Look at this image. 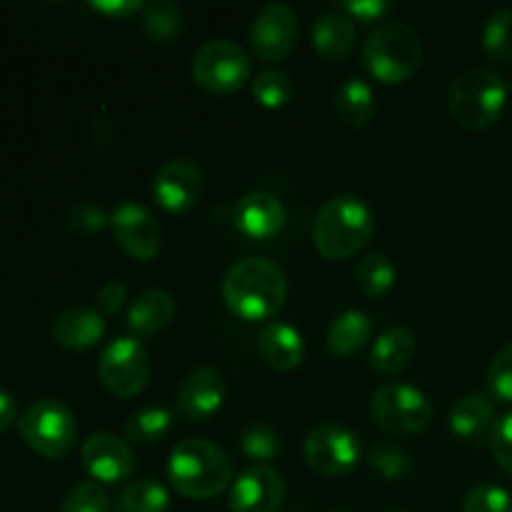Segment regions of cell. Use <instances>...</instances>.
Segmentation results:
<instances>
[{
	"mask_svg": "<svg viewBox=\"0 0 512 512\" xmlns=\"http://www.w3.org/2000/svg\"><path fill=\"white\" fill-rule=\"evenodd\" d=\"M225 305L245 323H270L288 298V278L268 258H243L230 265L220 283Z\"/></svg>",
	"mask_w": 512,
	"mask_h": 512,
	"instance_id": "obj_1",
	"label": "cell"
},
{
	"mask_svg": "<svg viewBox=\"0 0 512 512\" xmlns=\"http://www.w3.org/2000/svg\"><path fill=\"white\" fill-rule=\"evenodd\" d=\"M168 480L183 498L210 500L223 493L233 480V460L210 440L188 438L170 453Z\"/></svg>",
	"mask_w": 512,
	"mask_h": 512,
	"instance_id": "obj_2",
	"label": "cell"
},
{
	"mask_svg": "<svg viewBox=\"0 0 512 512\" xmlns=\"http://www.w3.org/2000/svg\"><path fill=\"white\" fill-rule=\"evenodd\" d=\"M375 233V215L358 195H335L320 205L313 243L325 260H345L363 250Z\"/></svg>",
	"mask_w": 512,
	"mask_h": 512,
	"instance_id": "obj_3",
	"label": "cell"
},
{
	"mask_svg": "<svg viewBox=\"0 0 512 512\" xmlns=\"http://www.w3.org/2000/svg\"><path fill=\"white\" fill-rule=\"evenodd\" d=\"M423 63V40L418 30L400 20L380 23L363 45V65L378 83H408Z\"/></svg>",
	"mask_w": 512,
	"mask_h": 512,
	"instance_id": "obj_4",
	"label": "cell"
},
{
	"mask_svg": "<svg viewBox=\"0 0 512 512\" xmlns=\"http://www.w3.org/2000/svg\"><path fill=\"white\" fill-rule=\"evenodd\" d=\"M505 103H508V85L495 70L470 68L450 85V118L470 133H480L498 123Z\"/></svg>",
	"mask_w": 512,
	"mask_h": 512,
	"instance_id": "obj_5",
	"label": "cell"
},
{
	"mask_svg": "<svg viewBox=\"0 0 512 512\" xmlns=\"http://www.w3.org/2000/svg\"><path fill=\"white\" fill-rule=\"evenodd\" d=\"M18 430L25 445L45 460H63L78 440L73 410L55 398H40L28 405L18 420Z\"/></svg>",
	"mask_w": 512,
	"mask_h": 512,
	"instance_id": "obj_6",
	"label": "cell"
},
{
	"mask_svg": "<svg viewBox=\"0 0 512 512\" xmlns=\"http://www.w3.org/2000/svg\"><path fill=\"white\" fill-rule=\"evenodd\" d=\"M193 80L208 93L228 95L253 80V63L243 45L230 38H213L195 53Z\"/></svg>",
	"mask_w": 512,
	"mask_h": 512,
	"instance_id": "obj_7",
	"label": "cell"
},
{
	"mask_svg": "<svg viewBox=\"0 0 512 512\" xmlns=\"http://www.w3.org/2000/svg\"><path fill=\"white\" fill-rule=\"evenodd\" d=\"M370 418L385 433H423L433 423V405H430L428 395L415 385L385 383L373 393Z\"/></svg>",
	"mask_w": 512,
	"mask_h": 512,
	"instance_id": "obj_8",
	"label": "cell"
},
{
	"mask_svg": "<svg viewBox=\"0 0 512 512\" xmlns=\"http://www.w3.org/2000/svg\"><path fill=\"white\" fill-rule=\"evenodd\" d=\"M100 385L120 400H130L145 390L150 380V360L138 338H115L105 345L98 360Z\"/></svg>",
	"mask_w": 512,
	"mask_h": 512,
	"instance_id": "obj_9",
	"label": "cell"
},
{
	"mask_svg": "<svg viewBox=\"0 0 512 512\" xmlns=\"http://www.w3.org/2000/svg\"><path fill=\"white\" fill-rule=\"evenodd\" d=\"M305 463L313 473L325 475V478H340L355 470L360 463V438L338 423L315 425L303 443Z\"/></svg>",
	"mask_w": 512,
	"mask_h": 512,
	"instance_id": "obj_10",
	"label": "cell"
},
{
	"mask_svg": "<svg viewBox=\"0 0 512 512\" xmlns=\"http://www.w3.org/2000/svg\"><path fill=\"white\" fill-rule=\"evenodd\" d=\"M298 45V15L288 3H268L250 25V48L263 63H280Z\"/></svg>",
	"mask_w": 512,
	"mask_h": 512,
	"instance_id": "obj_11",
	"label": "cell"
},
{
	"mask_svg": "<svg viewBox=\"0 0 512 512\" xmlns=\"http://www.w3.org/2000/svg\"><path fill=\"white\" fill-rule=\"evenodd\" d=\"M110 228L120 248L140 263H150L163 248V230L155 215L138 203H120L110 213Z\"/></svg>",
	"mask_w": 512,
	"mask_h": 512,
	"instance_id": "obj_12",
	"label": "cell"
},
{
	"mask_svg": "<svg viewBox=\"0 0 512 512\" xmlns=\"http://www.w3.org/2000/svg\"><path fill=\"white\" fill-rule=\"evenodd\" d=\"M203 195V170L190 158H173L155 173L153 198L168 213H188Z\"/></svg>",
	"mask_w": 512,
	"mask_h": 512,
	"instance_id": "obj_13",
	"label": "cell"
},
{
	"mask_svg": "<svg viewBox=\"0 0 512 512\" xmlns=\"http://www.w3.org/2000/svg\"><path fill=\"white\" fill-rule=\"evenodd\" d=\"M80 463L85 473L93 480L105 485L125 483L133 475L135 455L125 440H120L113 433H93L80 448Z\"/></svg>",
	"mask_w": 512,
	"mask_h": 512,
	"instance_id": "obj_14",
	"label": "cell"
},
{
	"mask_svg": "<svg viewBox=\"0 0 512 512\" xmlns=\"http://www.w3.org/2000/svg\"><path fill=\"white\" fill-rule=\"evenodd\" d=\"M285 500V480L270 465H250L230 485V512H278Z\"/></svg>",
	"mask_w": 512,
	"mask_h": 512,
	"instance_id": "obj_15",
	"label": "cell"
},
{
	"mask_svg": "<svg viewBox=\"0 0 512 512\" xmlns=\"http://www.w3.org/2000/svg\"><path fill=\"white\" fill-rule=\"evenodd\" d=\"M225 400V378L215 368H195L180 380L175 413L188 423H208Z\"/></svg>",
	"mask_w": 512,
	"mask_h": 512,
	"instance_id": "obj_16",
	"label": "cell"
},
{
	"mask_svg": "<svg viewBox=\"0 0 512 512\" xmlns=\"http://www.w3.org/2000/svg\"><path fill=\"white\" fill-rule=\"evenodd\" d=\"M288 223V210L280 203L278 195L268 190H253L243 195L235 208V225L250 240H270L283 233Z\"/></svg>",
	"mask_w": 512,
	"mask_h": 512,
	"instance_id": "obj_17",
	"label": "cell"
},
{
	"mask_svg": "<svg viewBox=\"0 0 512 512\" xmlns=\"http://www.w3.org/2000/svg\"><path fill=\"white\" fill-rule=\"evenodd\" d=\"M258 353L268 368L278 373L298 370L305 360V340L293 325L270 320L258 335Z\"/></svg>",
	"mask_w": 512,
	"mask_h": 512,
	"instance_id": "obj_18",
	"label": "cell"
},
{
	"mask_svg": "<svg viewBox=\"0 0 512 512\" xmlns=\"http://www.w3.org/2000/svg\"><path fill=\"white\" fill-rule=\"evenodd\" d=\"M50 335L65 350H90L103 340L105 318L100 310L85 308V305L68 308L55 315Z\"/></svg>",
	"mask_w": 512,
	"mask_h": 512,
	"instance_id": "obj_19",
	"label": "cell"
},
{
	"mask_svg": "<svg viewBox=\"0 0 512 512\" xmlns=\"http://www.w3.org/2000/svg\"><path fill=\"white\" fill-rule=\"evenodd\" d=\"M355 38H358L355 20L338 13V10L318 15V20L313 23V30H310L313 48L318 50L320 58L330 60V63H338V60L348 58L355 48Z\"/></svg>",
	"mask_w": 512,
	"mask_h": 512,
	"instance_id": "obj_20",
	"label": "cell"
},
{
	"mask_svg": "<svg viewBox=\"0 0 512 512\" xmlns=\"http://www.w3.org/2000/svg\"><path fill=\"white\" fill-rule=\"evenodd\" d=\"M415 353H418V343H415V335L408 328H388L373 343L370 368H373V373L383 375V378H393V375L408 370Z\"/></svg>",
	"mask_w": 512,
	"mask_h": 512,
	"instance_id": "obj_21",
	"label": "cell"
},
{
	"mask_svg": "<svg viewBox=\"0 0 512 512\" xmlns=\"http://www.w3.org/2000/svg\"><path fill=\"white\" fill-rule=\"evenodd\" d=\"M175 318V300L168 290L150 288L133 300L128 310V328L135 335H155Z\"/></svg>",
	"mask_w": 512,
	"mask_h": 512,
	"instance_id": "obj_22",
	"label": "cell"
},
{
	"mask_svg": "<svg viewBox=\"0 0 512 512\" xmlns=\"http://www.w3.org/2000/svg\"><path fill=\"white\" fill-rule=\"evenodd\" d=\"M495 425L493 398L485 393H470L455 403L450 413V430L463 440H485Z\"/></svg>",
	"mask_w": 512,
	"mask_h": 512,
	"instance_id": "obj_23",
	"label": "cell"
},
{
	"mask_svg": "<svg viewBox=\"0 0 512 512\" xmlns=\"http://www.w3.org/2000/svg\"><path fill=\"white\" fill-rule=\"evenodd\" d=\"M373 338V320L363 310H345L330 323L328 350L333 358L348 360Z\"/></svg>",
	"mask_w": 512,
	"mask_h": 512,
	"instance_id": "obj_24",
	"label": "cell"
},
{
	"mask_svg": "<svg viewBox=\"0 0 512 512\" xmlns=\"http://www.w3.org/2000/svg\"><path fill=\"white\" fill-rule=\"evenodd\" d=\"M335 113L348 128H363L375 115V90L363 78H345L335 90Z\"/></svg>",
	"mask_w": 512,
	"mask_h": 512,
	"instance_id": "obj_25",
	"label": "cell"
},
{
	"mask_svg": "<svg viewBox=\"0 0 512 512\" xmlns=\"http://www.w3.org/2000/svg\"><path fill=\"white\" fill-rule=\"evenodd\" d=\"M395 278H398V270H395L393 260L380 250L363 255L358 260V268H355V285L368 298H380V295L388 293L395 285Z\"/></svg>",
	"mask_w": 512,
	"mask_h": 512,
	"instance_id": "obj_26",
	"label": "cell"
},
{
	"mask_svg": "<svg viewBox=\"0 0 512 512\" xmlns=\"http://www.w3.org/2000/svg\"><path fill=\"white\" fill-rule=\"evenodd\" d=\"M143 28L155 43H170L183 30V8L173 0H153L143 8Z\"/></svg>",
	"mask_w": 512,
	"mask_h": 512,
	"instance_id": "obj_27",
	"label": "cell"
},
{
	"mask_svg": "<svg viewBox=\"0 0 512 512\" xmlns=\"http://www.w3.org/2000/svg\"><path fill=\"white\" fill-rule=\"evenodd\" d=\"M168 508L170 495L165 485H160L153 478H143L123 490L115 512H168Z\"/></svg>",
	"mask_w": 512,
	"mask_h": 512,
	"instance_id": "obj_28",
	"label": "cell"
},
{
	"mask_svg": "<svg viewBox=\"0 0 512 512\" xmlns=\"http://www.w3.org/2000/svg\"><path fill=\"white\" fill-rule=\"evenodd\" d=\"M250 90H253V98L258 100L263 108L278 110L293 100L295 85L293 78L283 70H260L253 80H250Z\"/></svg>",
	"mask_w": 512,
	"mask_h": 512,
	"instance_id": "obj_29",
	"label": "cell"
},
{
	"mask_svg": "<svg viewBox=\"0 0 512 512\" xmlns=\"http://www.w3.org/2000/svg\"><path fill=\"white\" fill-rule=\"evenodd\" d=\"M173 425V413L168 408H143L133 413L125 423V438L130 443L150 445L163 438Z\"/></svg>",
	"mask_w": 512,
	"mask_h": 512,
	"instance_id": "obj_30",
	"label": "cell"
},
{
	"mask_svg": "<svg viewBox=\"0 0 512 512\" xmlns=\"http://www.w3.org/2000/svg\"><path fill=\"white\" fill-rule=\"evenodd\" d=\"M483 50L498 63L512 60V10L498 8L490 13L483 28Z\"/></svg>",
	"mask_w": 512,
	"mask_h": 512,
	"instance_id": "obj_31",
	"label": "cell"
},
{
	"mask_svg": "<svg viewBox=\"0 0 512 512\" xmlns=\"http://www.w3.org/2000/svg\"><path fill=\"white\" fill-rule=\"evenodd\" d=\"M240 450L255 460V465H265L280 453V438L275 430L268 425H250L243 435H240Z\"/></svg>",
	"mask_w": 512,
	"mask_h": 512,
	"instance_id": "obj_32",
	"label": "cell"
},
{
	"mask_svg": "<svg viewBox=\"0 0 512 512\" xmlns=\"http://www.w3.org/2000/svg\"><path fill=\"white\" fill-rule=\"evenodd\" d=\"M108 493L98 480H83L65 495L60 512H108Z\"/></svg>",
	"mask_w": 512,
	"mask_h": 512,
	"instance_id": "obj_33",
	"label": "cell"
},
{
	"mask_svg": "<svg viewBox=\"0 0 512 512\" xmlns=\"http://www.w3.org/2000/svg\"><path fill=\"white\" fill-rule=\"evenodd\" d=\"M368 463L385 480H400L413 470V460L398 445H375L368 453Z\"/></svg>",
	"mask_w": 512,
	"mask_h": 512,
	"instance_id": "obj_34",
	"label": "cell"
},
{
	"mask_svg": "<svg viewBox=\"0 0 512 512\" xmlns=\"http://www.w3.org/2000/svg\"><path fill=\"white\" fill-rule=\"evenodd\" d=\"M488 393L498 403L512 405V340L495 353L488 368Z\"/></svg>",
	"mask_w": 512,
	"mask_h": 512,
	"instance_id": "obj_35",
	"label": "cell"
},
{
	"mask_svg": "<svg viewBox=\"0 0 512 512\" xmlns=\"http://www.w3.org/2000/svg\"><path fill=\"white\" fill-rule=\"evenodd\" d=\"M463 512H512V495L500 485H475L465 493Z\"/></svg>",
	"mask_w": 512,
	"mask_h": 512,
	"instance_id": "obj_36",
	"label": "cell"
},
{
	"mask_svg": "<svg viewBox=\"0 0 512 512\" xmlns=\"http://www.w3.org/2000/svg\"><path fill=\"white\" fill-rule=\"evenodd\" d=\"M488 443L490 450H493V458L498 460L500 468L512 478V413L495 420Z\"/></svg>",
	"mask_w": 512,
	"mask_h": 512,
	"instance_id": "obj_37",
	"label": "cell"
},
{
	"mask_svg": "<svg viewBox=\"0 0 512 512\" xmlns=\"http://www.w3.org/2000/svg\"><path fill=\"white\" fill-rule=\"evenodd\" d=\"M68 225L75 233L90 235L110 225V215H105L103 208H98L95 203H75L68 210Z\"/></svg>",
	"mask_w": 512,
	"mask_h": 512,
	"instance_id": "obj_38",
	"label": "cell"
},
{
	"mask_svg": "<svg viewBox=\"0 0 512 512\" xmlns=\"http://www.w3.org/2000/svg\"><path fill=\"white\" fill-rule=\"evenodd\" d=\"M333 10L348 15L350 20H360L363 25L383 20L390 13L388 0H348V3H335Z\"/></svg>",
	"mask_w": 512,
	"mask_h": 512,
	"instance_id": "obj_39",
	"label": "cell"
},
{
	"mask_svg": "<svg viewBox=\"0 0 512 512\" xmlns=\"http://www.w3.org/2000/svg\"><path fill=\"white\" fill-rule=\"evenodd\" d=\"M128 300V288L120 280H108L105 285H100L98 293H95V303H98L100 313L113 315L123 308V303Z\"/></svg>",
	"mask_w": 512,
	"mask_h": 512,
	"instance_id": "obj_40",
	"label": "cell"
},
{
	"mask_svg": "<svg viewBox=\"0 0 512 512\" xmlns=\"http://www.w3.org/2000/svg\"><path fill=\"white\" fill-rule=\"evenodd\" d=\"M90 8L110 20H123L138 13V10H143L145 5L140 0H90Z\"/></svg>",
	"mask_w": 512,
	"mask_h": 512,
	"instance_id": "obj_41",
	"label": "cell"
},
{
	"mask_svg": "<svg viewBox=\"0 0 512 512\" xmlns=\"http://www.w3.org/2000/svg\"><path fill=\"white\" fill-rule=\"evenodd\" d=\"M18 420H20L18 400H15L8 390H0V433H5L8 428H13Z\"/></svg>",
	"mask_w": 512,
	"mask_h": 512,
	"instance_id": "obj_42",
	"label": "cell"
},
{
	"mask_svg": "<svg viewBox=\"0 0 512 512\" xmlns=\"http://www.w3.org/2000/svg\"><path fill=\"white\" fill-rule=\"evenodd\" d=\"M110 138H113V125H110L108 113L100 110V113L95 115V145H98V148H108Z\"/></svg>",
	"mask_w": 512,
	"mask_h": 512,
	"instance_id": "obj_43",
	"label": "cell"
},
{
	"mask_svg": "<svg viewBox=\"0 0 512 512\" xmlns=\"http://www.w3.org/2000/svg\"><path fill=\"white\" fill-rule=\"evenodd\" d=\"M388 512H405V510H388Z\"/></svg>",
	"mask_w": 512,
	"mask_h": 512,
	"instance_id": "obj_44",
	"label": "cell"
},
{
	"mask_svg": "<svg viewBox=\"0 0 512 512\" xmlns=\"http://www.w3.org/2000/svg\"><path fill=\"white\" fill-rule=\"evenodd\" d=\"M335 512H343V510H335Z\"/></svg>",
	"mask_w": 512,
	"mask_h": 512,
	"instance_id": "obj_45",
	"label": "cell"
}]
</instances>
